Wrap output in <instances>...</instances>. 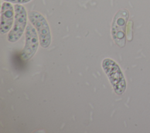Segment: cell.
<instances>
[{
	"label": "cell",
	"instance_id": "cell-1",
	"mask_svg": "<svg viewBox=\"0 0 150 133\" xmlns=\"http://www.w3.org/2000/svg\"><path fill=\"white\" fill-rule=\"evenodd\" d=\"M102 67L108 77L112 88L117 94H122L125 90L126 83L119 66L111 59H105Z\"/></svg>",
	"mask_w": 150,
	"mask_h": 133
},
{
	"label": "cell",
	"instance_id": "cell-6",
	"mask_svg": "<svg viewBox=\"0 0 150 133\" xmlns=\"http://www.w3.org/2000/svg\"><path fill=\"white\" fill-rule=\"evenodd\" d=\"M15 9L8 2H4L1 5V24L0 32L1 34H5L12 29L14 22Z\"/></svg>",
	"mask_w": 150,
	"mask_h": 133
},
{
	"label": "cell",
	"instance_id": "cell-3",
	"mask_svg": "<svg viewBox=\"0 0 150 133\" xmlns=\"http://www.w3.org/2000/svg\"><path fill=\"white\" fill-rule=\"evenodd\" d=\"M13 25L8 35V40L13 43L17 42L22 36L27 26L28 14L25 8L21 4H15Z\"/></svg>",
	"mask_w": 150,
	"mask_h": 133
},
{
	"label": "cell",
	"instance_id": "cell-7",
	"mask_svg": "<svg viewBox=\"0 0 150 133\" xmlns=\"http://www.w3.org/2000/svg\"><path fill=\"white\" fill-rule=\"evenodd\" d=\"M5 2H8L12 4H26L31 1L32 0H3Z\"/></svg>",
	"mask_w": 150,
	"mask_h": 133
},
{
	"label": "cell",
	"instance_id": "cell-2",
	"mask_svg": "<svg viewBox=\"0 0 150 133\" xmlns=\"http://www.w3.org/2000/svg\"><path fill=\"white\" fill-rule=\"evenodd\" d=\"M28 18L37 31L40 46L43 48L48 47L51 43L52 36L45 18L38 12L30 11L28 13Z\"/></svg>",
	"mask_w": 150,
	"mask_h": 133
},
{
	"label": "cell",
	"instance_id": "cell-4",
	"mask_svg": "<svg viewBox=\"0 0 150 133\" xmlns=\"http://www.w3.org/2000/svg\"><path fill=\"white\" fill-rule=\"evenodd\" d=\"M128 16V11L122 9L115 14L112 21V37L115 43L120 47H124L125 44V28Z\"/></svg>",
	"mask_w": 150,
	"mask_h": 133
},
{
	"label": "cell",
	"instance_id": "cell-5",
	"mask_svg": "<svg viewBox=\"0 0 150 133\" xmlns=\"http://www.w3.org/2000/svg\"><path fill=\"white\" fill-rule=\"evenodd\" d=\"M39 43V38L35 27L30 24L26 26L25 29V44L21 56L23 60L31 59L36 52Z\"/></svg>",
	"mask_w": 150,
	"mask_h": 133
}]
</instances>
